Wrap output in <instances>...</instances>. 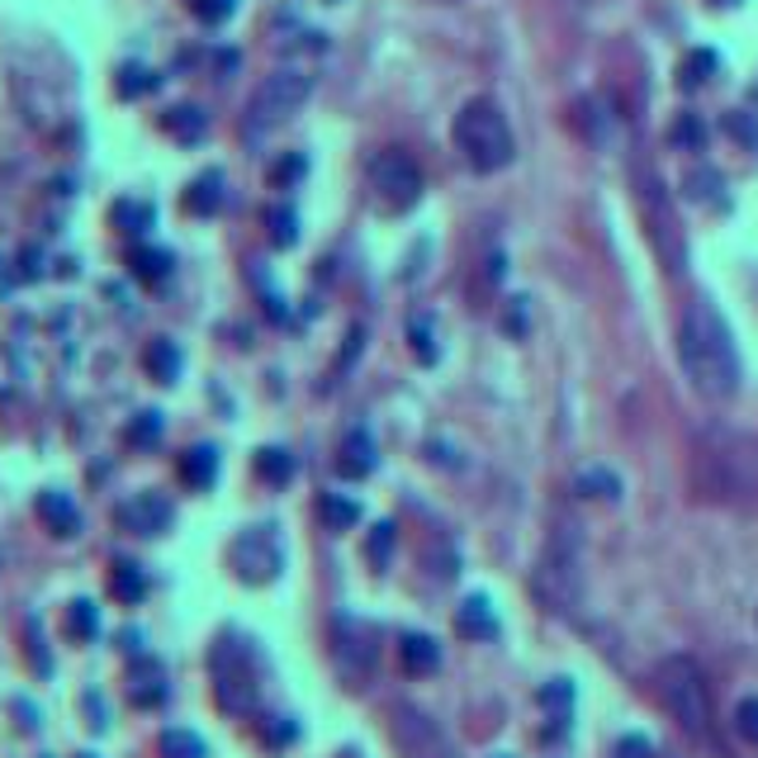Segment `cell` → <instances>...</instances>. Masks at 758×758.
I'll list each match as a JSON object with an SVG mask.
<instances>
[{"label":"cell","instance_id":"cb8c5ba5","mask_svg":"<svg viewBox=\"0 0 758 758\" xmlns=\"http://www.w3.org/2000/svg\"><path fill=\"white\" fill-rule=\"evenodd\" d=\"M129 261H133V275L138 280H166V271H171V256L156 252V246H138Z\"/></svg>","mask_w":758,"mask_h":758},{"label":"cell","instance_id":"74e56055","mask_svg":"<svg viewBox=\"0 0 758 758\" xmlns=\"http://www.w3.org/2000/svg\"><path fill=\"white\" fill-rule=\"evenodd\" d=\"M716 6H739V0H716Z\"/></svg>","mask_w":758,"mask_h":758},{"label":"cell","instance_id":"2e32d148","mask_svg":"<svg viewBox=\"0 0 758 758\" xmlns=\"http://www.w3.org/2000/svg\"><path fill=\"white\" fill-rule=\"evenodd\" d=\"M110 593L119 597L123 607H138L148 597V574H143V564H133V559H114V569H110Z\"/></svg>","mask_w":758,"mask_h":758},{"label":"cell","instance_id":"83f0119b","mask_svg":"<svg viewBox=\"0 0 758 758\" xmlns=\"http://www.w3.org/2000/svg\"><path fill=\"white\" fill-rule=\"evenodd\" d=\"M162 441V413H138L129 427V446H156Z\"/></svg>","mask_w":758,"mask_h":758},{"label":"cell","instance_id":"f1b7e54d","mask_svg":"<svg viewBox=\"0 0 758 758\" xmlns=\"http://www.w3.org/2000/svg\"><path fill=\"white\" fill-rule=\"evenodd\" d=\"M735 730H739V739H745V745L758 749V697H745L735 707Z\"/></svg>","mask_w":758,"mask_h":758},{"label":"cell","instance_id":"d6a6232c","mask_svg":"<svg viewBox=\"0 0 758 758\" xmlns=\"http://www.w3.org/2000/svg\"><path fill=\"white\" fill-rule=\"evenodd\" d=\"M271 237H275V246H290L294 242V214L290 209H271Z\"/></svg>","mask_w":758,"mask_h":758},{"label":"cell","instance_id":"52a82bcc","mask_svg":"<svg viewBox=\"0 0 758 758\" xmlns=\"http://www.w3.org/2000/svg\"><path fill=\"white\" fill-rule=\"evenodd\" d=\"M370 181H375L380 200L390 209H408L422 195V171H417L413 156L398 152V148H384L375 162H370Z\"/></svg>","mask_w":758,"mask_h":758},{"label":"cell","instance_id":"4fadbf2b","mask_svg":"<svg viewBox=\"0 0 758 758\" xmlns=\"http://www.w3.org/2000/svg\"><path fill=\"white\" fill-rule=\"evenodd\" d=\"M455 630H461L465 640H498L503 636V626H498V616H493L488 597H465L461 612H455Z\"/></svg>","mask_w":758,"mask_h":758},{"label":"cell","instance_id":"5bb4252c","mask_svg":"<svg viewBox=\"0 0 758 758\" xmlns=\"http://www.w3.org/2000/svg\"><path fill=\"white\" fill-rule=\"evenodd\" d=\"M39 517L48 522V532H52V536H77V532H81V513H77V503L67 498V493H58V488L39 493Z\"/></svg>","mask_w":758,"mask_h":758},{"label":"cell","instance_id":"d4e9b609","mask_svg":"<svg viewBox=\"0 0 758 758\" xmlns=\"http://www.w3.org/2000/svg\"><path fill=\"white\" fill-rule=\"evenodd\" d=\"M162 758H204V739L195 730H166L162 735Z\"/></svg>","mask_w":758,"mask_h":758},{"label":"cell","instance_id":"6da1fadb","mask_svg":"<svg viewBox=\"0 0 758 758\" xmlns=\"http://www.w3.org/2000/svg\"><path fill=\"white\" fill-rule=\"evenodd\" d=\"M678 361L693 380V390L711 403H726L739 394V351L735 332L720 319L711 299H693L678 327Z\"/></svg>","mask_w":758,"mask_h":758},{"label":"cell","instance_id":"e0dca14e","mask_svg":"<svg viewBox=\"0 0 758 758\" xmlns=\"http://www.w3.org/2000/svg\"><path fill=\"white\" fill-rule=\"evenodd\" d=\"M219 204H223V181H219V171L200 175V181L185 190V209H190V214H214Z\"/></svg>","mask_w":758,"mask_h":758},{"label":"cell","instance_id":"30bf717a","mask_svg":"<svg viewBox=\"0 0 758 758\" xmlns=\"http://www.w3.org/2000/svg\"><path fill=\"white\" fill-rule=\"evenodd\" d=\"M166 668L156 664V659H138L133 664V674H129V697H133V707H143V711H152V707H162L166 701Z\"/></svg>","mask_w":758,"mask_h":758},{"label":"cell","instance_id":"8992f818","mask_svg":"<svg viewBox=\"0 0 758 758\" xmlns=\"http://www.w3.org/2000/svg\"><path fill=\"white\" fill-rule=\"evenodd\" d=\"M309 91H313V77L299 72V67L266 77V81H261V91L252 95V104H246V133L280 129L290 114H299V104L309 100Z\"/></svg>","mask_w":758,"mask_h":758},{"label":"cell","instance_id":"277c9868","mask_svg":"<svg viewBox=\"0 0 758 758\" xmlns=\"http://www.w3.org/2000/svg\"><path fill=\"white\" fill-rule=\"evenodd\" d=\"M209 678H214V697L228 716H246L256 711L261 701V668H256V649L237 640V636H223L209 655Z\"/></svg>","mask_w":758,"mask_h":758},{"label":"cell","instance_id":"836d02e7","mask_svg":"<svg viewBox=\"0 0 758 758\" xmlns=\"http://www.w3.org/2000/svg\"><path fill=\"white\" fill-rule=\"evenodd\" d=\"M175 119H171V129L181 133V138H200L204 133V119H200V110H171Z\"/></svg>","mask_w":758,"mask_h":758},{"label":"cell","instance_id":"ab89813d","mask_svg":"<svg viewBox=\"0 0 758 758\" xmlns=\"http://www.w3.org/2000/svg\"><path fill=\"white\" fill-rule=\"evenodd\" d=\"M498 758H507V754H498Z\"/></svg>","mask_w":758,"mask_h":758},{"label":"cell","instance_id":"3957f363","mask_svg":"<svg viewBox=\"0 0 758 758\" xmlns=\"http://www.w3.org/2000/svg\"><path fill=\"white\" fill-rule=\"evenodd\" d=\"M659 697L668 716L693 735V739H707L711 735V693H707V674L697 668V659L674 655L659 664Z\"/></svg>","mask_w":758,"mask_h":758},{"label":"cell","instance_id":"7402d4cb","mask_svg":"<svg viewBox=\"0 0 758 758\" xmlns=\"http://www.w3.org/2000/svg\"><path fill=\"white\" fill-rule=\"evenodd\" d=\"M67 630H72L77 640H95L100 636V607L95 603H72V612H67Z\"/></svg>","mask_w":758,"mask_h":758},{"label":"cell","instance_id":"8d00e7d4","mask_svg":"<svg viewBox=\"0 0 758 758\" xmlns=\"http://www.w3.org/2000/svg\"><path fill=\"white\" fill-rule=\"evenodd\" d=\"M195 10L204 20H223V14H233V0H195Z\"/></svg>","mask_w":758,"mask_h":758},{"label":"cell","instance_id":"4316f807","mask_svg":"<svg viewBox=\"0 0 758 758\" xmlns=\"http://www.w3.org/2000/svg\"><path fill=\"white\" fill-rule=\"evenodd\" d=\"M711 72H716V52H707V48H697L693 58L683 62V85L693 91V85H701V81H711Z\"/></svg>","mask_w":758,"mask_h":758},{"label":"cell","instance_id":"ba28073f","mask_svg":"<svg viewBox=\"0 0 758 758\" xmlns=\"http://www.w3.org/2000/svg\"><path fill=\"white\" fill-rule=\"evenodd\" d=\"M280 540H275V526H252V532H242L237 545H233V569L242 584H271L280 574Z\"/></svg>","mask_w":758,"mask_h":758},{"label":"cell","instance_id":"f546056e","mask_svg":"<svg viewBox=\"0 0 758 758\" xmlns=\"http://www.w3.org/2000/svg\"><path fill=\"white\" fill-rule=\"evenodd\" d=\"M390 550H394V522H380L375 532H370V559H375V569L390 564Z\"/></svg>","mask_w":758,"mask_h":758},{"label":"cell","instance_id":"5b68a950","mask_svg":"<svg viewBox=\"0 0 758 758\" xmlns=\"http://www.w3.org/2000/svg\"><path fill=\"white\" fill-rule=\"evenodd\" d=\"M536 597L555 616H574L584 607V550L574 540V526H559L550 550H545L536 569Z\"/></svg>","mask_w":758,"mask_h":758},{"label":"cell","instance_id":"f35d334b","mask_svg":"<svg viewBox=\"0 0 758 758\" xmlns=\"http://www.w3.org/2000/svg\"><path fill=\"white\" fill-rule=\"evenodd\" d=\"M81 758H91V754H81Z\"/></svg>","mask_w":758,"mask_h":758},{"label":"cell","instance_id":"44dd1931","mask_svg":"<svg viewBox=\"0 0 758 758\" xmlns=\"http://www.w3.org/2000/svg\"><path fill=\"white\" fill-rule=\"evenodd\" d=\"M256 469H261V479L266 484H290L294 479V455L280 451V446H266L256 455Z\"/></svg>","mask_w":758,"mask_h":758},{"label":"cell","instance_id":"ac0fdd59","mask_svg":"<svg viewBox=\"0 0 758 758\" xmlns=\"http://www.w3.org/2000/svg\"><path fill=\"white\" fill-rule=\"evenodd\" d=\"M540 707L555 711V735H564V730H569V711H574V687L564 678L550 683V687H540Z\"/></svg>","mask_w":758,"mask_h":758},{"label":"cell","instance_id":"4dcf8cb0","mask_svg":"<svg viewBox=\"0 0 758 758\" xmlns=\"http://www.w3.org/2000/svg\"><path fill=\"white\" fill-rule=\"evenodd\" d=\"M114 219H119L123 228H129V233H143V228L152 223V209H148V204H119V209H114Z\"/></svg>","mask_w":758,"mask_h":758},{"label":"cell","instance_id":"e575fe53","mask_svg":"<svg viewBox=\"0 0 758 758\" xmlns=\"http://www.w3.org/2000/svg\"><path fill=\"white\" fill-rule=\"evenodd\" d=\"M616 758H649V739L645 735H626L621 745H616Z\"/></svg>","mask_w":758,"mask_h":758},{"label":"cell","instance_id":"7a4b0ae2","mask_svg":"<svg viewBox=\"0 0 758 758\" xmlns=\"http://www.w3.org/2000/svg\"><path fill=\"white\" fill-rule=\"evenodd\" d=\"M455 148L465 152V162L474 171H503L517 156L507 114L493 100H469L465 110L455 114Z\"/></svg>","mask_w":758,"mask_h":758},{"label":"cell","instance_id":"9c48e42d","mask_svg":"<svg viewBox=\"0 0 758 758\" xmlns=\"http://www.w3.org/2000/svg\"><path fill=\"white\" fill-rule=\"evenodd\" d=\"M171 503L162 498V493H138V498H129L119 507V526L133 536H162L171 526Z\"/></svg>","mask_w":758,"mask_h":758},{"label":"cell","instance_id":"8fae6325","mask_svg":"<svg viewBox=\"0 0 758 758\" xmlns=\"http://www.w3.org/2000/svg\"><path fill=\"white\" fill-rule=\"evenodd\" d=\"M375 436H370L365 427H351L342 451H337V469L346 474V479H365V474H375Z\"/></svg>","mask_w":758,"mask_h":758},{"label":"cell","instance_id":"d590c367","mask_svg":"<svg viewBox=\"0 0 758 758\" xmlns=\"http://www.w3.org/2000/svg\"><path fill=\"white\" fill-rule=\"evenodd\" d=\"M148 85H152V77L138 72V67H129V72H123V81H119V91L123 95H138V91H148Z\"/></svg>","mask_w":758,"mask_h":758},{"label":"cell","instance_id":"9a60e30c","mask_svg":"<svg viewBox=\"0 0 758 758\" xmlns=\"http://www.w3.org/2000/svg\"><path fill=\"white\" fill-rule=\"evenodd\" d=\"M181 479L195 488V493L214 488V479H219V451L214 446H190L181 455Z\"/></svg>","mask_w":758,"mask_h":758},{"label":"cell","instance_id":"1f68e13d","mask_svg":"<svg viewBox=\"0 0 758 758\" xmlns=\"http://www.w3.org/2000/svg\"><path fill=\"white\" fill-rule=\"evenodd\" d=\"M413 346H417V361H422V365L436 361V342H432V323H427V319L413 323Z\"/></svg>","mask_w":758,"mask_h":758},{"label":"cell","instance_id":"ffe728a7","mask_svg":"<svg viewBox=\"0 0 758 758\" xmlns=\"http://www.w3.org/2000/svg\"><path fill=\"white\" fill-rule=\"evenodd\" d=\"M148 370H152V380L175 384V375H181V351H175V342H152L148 346Z\"/></svg>","mask_w":758,"mask_h":758},{"label":"cell","instance_id":"d6986e66","mask_svg":"<svg viewBox=\"0 0 758 758\" xmlns=\"http://www.w3.org/2000/svg\"><path fill=\"white\" fill-rule=\"evenodd\" d=\"M319 513H323V522H327V532H351V526L361 522V507L351 503V498H342V493H327Z\"/></svg>","mask_w":758,"mask_h":758},{"label":"cell","instance_id":"484cf974","mask_svg":"<svg viewBox=\"0 0 758 758\" xmlns=\"http://www.w3.org/2000/svg\"><path fill=\"white\" fill-rule=\"evenodd\" d=\"M668 138H674L678 148H687V152H693V148H707V123H701L697 114H683V119L674 123V133H668Z\"/></svg>","mask_w":758,"mask_h":758},{"label":"cell","instance_id":"7c38bea8","mask_svg":"<svg viewBox=\"0 0 758 758\" xmlns=\"http://www.w3.org/2000/svg\"><path fill=\"white\" fill-rule=\"evenodd\" d=\"M398 664H403V674L427 678V674H436V668H441V645H436L432 636H422V630H403V640H398Z\"/></svg>","mask_w":758,"mask_h":758},{"label":"cell","instance_id":"603a6c76","mask_svg":"<svg viewBox=\"0 0 758 758\" xmlns=\"http://www.w3.org/2000/svg\"><path fill=\"white\" fill-rule=\"evenodd\" d=\"M578 493L584 498H621V479L616 474H607V469H588V474H578Z\"/></svg>","mask_w":758,"mask_h":758}]
</instances>
